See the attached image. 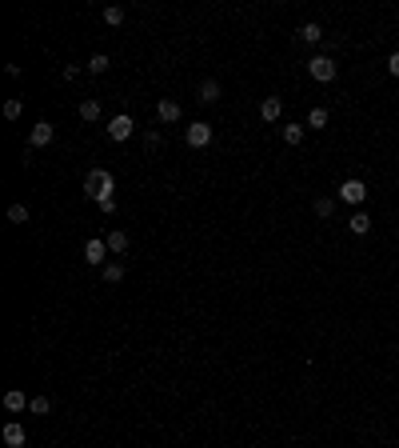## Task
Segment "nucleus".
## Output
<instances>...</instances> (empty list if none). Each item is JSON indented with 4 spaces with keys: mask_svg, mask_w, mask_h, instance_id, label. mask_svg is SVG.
<instances>
[{
    "mask_svg": "<svg viewBox=\"0 0 399 448\" xmlns=\"http://www.w3.org/2000/svg\"><path fill=\"white\" fill-rule=\"evenodd\" d=\"M20 112H24L20 101H4V121H20Z\"/></svg>",
    "mask_w": 399,
    "mask_h": 448,
    "instance_id": "5701e85b",
    "label": "nucleus"
},
{
    "mask_svg": "<svg viewBox=\"0 0 399 448\" xmlns=\"http://www.w3.org/2000/svg\"><path fill=\"white\" fill-rule=\"evenodd\" d=\"M296 36H299V41H304V44H319V41H323V36H328V32H323V24L308 21V24H299V29H296Z\"/></svg>",
    "mask_w": 399,
    "mask_h": 448,
    "instance_id": "9b49d317",
    "label": "nucleus"
},
{
    "mask_svg": "<svg viewBox=\"0 0 399 448\" xmlns=\"http://www.w3.org/2000/svg\"><path fill=\"white\" fill-rule=\"evenodd\" d=\"M144 144H148V153H152V148H160V144H164V136H160V133H148V136H144Z\"/></svg>",
    "mask_w": 399,
    "mask_h": 448,
    "instance_id": "bb28decb",
    "label": "nucleus"
},
{
    "mask_svg": "<svg viewBox=\"0 0 399 448\" xmlns=\"http://www.w3.org/2000/svg\"><path fill=\"white\" fill-rule=\"evenodd\" d=\"M279 136H284V144H288V148H299V144H304V136H308V124H284V128H279Z\"/></svg>",
    "mask_w": 399,
    "mask_h": 448,
    "instance_id": "1a4fd4ad",
    "label": "nucleus"
},
{
    "mask_svg": "<svg viewBox=\"0 0 399 448\" xmlns=\"http://www.w3.org/2000/svg\"><path fill=\"white\" fill-rule=\"evenodd\" d=\"M84 193H88V200L104 204V200H112V193H116V180H112V173H104V168H88V176H84Z\"/></svg>",
    "mask_w": 399,
    "mask_h": 448,
    "instance_id": "f257e3e1",
    "label": "nucleus"
},
{
    "mask_svg": "<svg viewBox=\"0 0 399 448\" xmlns=\"http://www.w3.org/2000/svg\"><path fill=\"white\" fill-rule=\"evenodd\" d=\"M259 116H264L268 124H276L279 116H284V101H279V96H264V104H259Z\"/></svg>",
    "mask_w": 399,
    "mask_h": 448,
    "instance_id": "f8f14e48",
    "label": "nucleus"
},
{
    "mask_svg": "<svg viewBox=\"0 0 399 448\" xmlns=\"http://www.w3.org/2000/svg\"><path fill=\"white\" fill-rule=\"evenodd\" d=\"M80 76V64H64V81H76Z\"/></svg>",
    "mask_w": 399,
    "mask_h": 448,
    "instance_id": "cd10ccee",
    "label": "nucleus"
},
{
    "mask_svg": "<svg viewBox=\"0 0 399 448\" xmlns=\"http://www.w3.org/2000/svg\"><path fill=\"white\" fill-rule=\"evenodd\" d=\"M104 256H108V245H104L100 236H92L88 245H84V260H88V265H104Z\"/></svg>",
    "mask_w": 399,
    "mask_h": 448,
    "instance_id": "9d476101",
    "label": "nucleus"
},
{
    "mask_svg": "<svg viewBox=\"0 0 399 448\" xmlns=\"http://www.w3.org/2000/svg\"><path fill=\"white\" fill-rule=\"evenodd\" d=\"M80 121H100V104L96 101H80Z\"/></svg>",
    "mask_w": 399,
    "mask_h": 448,
    "instance_id": "412c9836",
    "label": "nucleus"
},
{
    "mask_svg": "<svg viewBox=\"0 0 399 448\" xmlns=\"http://www.w3.org/2000/svg\"><path fill=\"white\" fill-rule=\"evenodd\" d=\"M304 68H308V76H311L316 84H336V76H339L336 56H328V52H316V56H311Z\"/></svg>",
    "mask_w": 399,
    "mask_h": 448,
    "instance_id": "f03ea898",
    "label": "nucleus"
},
{
    "mask_svg": "<svg viewBox=\"0 0 399 448\" xmlns=\"http://www.w3.org/2000/svg\"><path fill=\"white\" fill-rule=\"evenodd\" d=\"M132 133H136V124H132L128 112H120V116H112V121H108V136H112V141H128Z\"/></svg>",
    "mask_w": 399,
    "mask_h": 448,
    "instance_id": "20e7f679",
    "label": "nucleus"
},
{
    "mask_svg": "<svg viewBox=\"0 0 399 448\" xmlns=\"http://www.w3.org/2000/svg\"><path fill=\"white\" fill-rule=\"evenodd\" d=\"M200 101H204V104H216V101H219V84H216V81H204V84H200Z\"/></svg>",
    "mask_w": 399,
    "mask_h": 448,
    "instance_id": "6ab92c4d",
    "label": "nucleus"
},
{
    "mask_svg": "<svg viewBox=\"0 0 399 448\" xmlns=\"http://www.w3.org/2000/svg\"><path fill=\"white\" fill-rule=\"evenodd\" d=\"M311 213H316V220H331V216H336V196H316V200H311Z\"/></svg>",
    "mask_w": 399,
    "mask_h": 448,
    "instance_id": "ddd939ff",
    "label": "nucleus"
},
{
    "mask_svg": "<svg viewBox=\"0 0 399 448\" xmlns=\"http://www.w3.org/2000/svg\"><path fill=\"white\" fill-rule=\"evenodd\" d=\"M4 444H9V448H24V424L9 420V424H4Z\"/></svg>",
    "mask_w": 399,
    "mask_h": 448,
    "instance_id": "2eb2a0df",
    "label": "nucleus"
},
{
    "mask_svg": "<svg viewBox=\"0 0 399 448\" xmlns=\"http://www.w3.org/2000/svg\"><path fill=\"white\" fill-rule=\"evenodd\" d=\"M328 124H331V108H323V104L308 108V128H311V133H323Z\"/></svg>",
    "mask_w": 399,
    "mask_h": 448,
    "instance_id": "6e6552de",
    "label": "nucleus"
},
{
    "mask_svg": "<svg viewBox=\"0 0 399 448\" xmlns=\"http://www.w3.org/2000/svg\"><path fill=\"white\" fill-rule=\"evenodd\" d=\"M156 116H160L164 124L180 121V104H176V101H160V104H156Z\"/></svg>",
    "mask_w": 399,
    "mask_h": 448,
    "instance_id": "f3484780",
    "label": "nucleus"
},
{
    "mask_svg": "<svg viewBox=\"0 0 399 448\" xmlns=\"http://www.w3.org/2000/svg\"><path fill=\"white\" fill-rule=\"evenodd\" d=\"M104 280H108V285H120V280H124V265H120V260H108V265H104Z\"/></svg>",
    "mask_w": 399,
    "mask_h": 448,
    "instance_id": "a211bd4d",
    "label": "nucleus"
},
{
    "mask_svg": "<svg viewBox=\"0 0 399 448\" xmlns=\"http://www.w3.org/2000/svg\"><path fill=\"white\" fill-rule=\"evenodd\" d=\"M52 136H56V128L48 121H40V124H32L28 141H32V148H44V144H52Z\"/></svg>",
    "mask_w": 399,
    "mask_h": 448,
    "instance_id": "0eeeda50",
    "label": "nucleus"
},
{
    "mask_svg": "<svg viewBox=\"0 0 399 448\" xmlns=\"http://www.w3.org/2000/svg\"><path fill=\"white\" fill-rule=\"evenodd\" d=\"M104 21H108L112 29H116V24H124V9H116V4H112V9H104Z\"/></svg>",
    "mask_w": 399,
    "mask_h": 448,
    "instance_id": "a878e982",
    "label": "nucleus"
},
{
    "mask_svg": "<svg viewBox=\"0 0 399 448\" xmlns=\"http://www.w3.org/2000/svg\"><path fill=\"white\" fill-rule=\"evenodd\" d=\"M184 136H188L192 148H204V144L212 141V124L208 121H196V124H188V133H184Z\"/></svg>",
    "mask_w": 399,
    "mask_h": 448,
    "instance_id": "423d86ee",
    "label": "nucleus"
},
{
    "mask_svg": "<svg viewBox=\"0 0 399 448\" xmlns=\"http://www.w3.org/2000/svg\"><path fill=\"white\" fill-rule=\"evenodd\" d=\"M343 224H348V233H351V236H368V233H371V224H375V220H371V213H368V208H356V213H351Z\"/></svg>",
    "mask_w": 399,
    "mask_h": 448,
    "instance_id": "39448f33",
    "label": "nucleus"
},
{
    "mask_svg": "<svg viewBox=\"0 0 399 448\" xmlns=\"http://www.w3.org/2000/svg\"><path fill=\"white\" fill-rule=\"evenodd\" d=\"M368 196H371V188L359 176H348V180H339V188H336V200H343L348 208H363L368 204Z\"/></svg>",
    "mask_w": 399,
    "mask_h": 448,
    "instance_id": "7ed1b4c3",
    "label": "nucleus"
},
{
    "mask_svg": "<svg viewBox=\"0 0 399 448\" xmlns=\"http://www.w3.org/2000/svg\"><path fill=\"white\" fill-rule=\"evenodd\" d=\"M48 408H52V400H48V397H32L28 412H36V417H44V412H48Z\"/></svg>",
    "mask_w": 399,
    "mask_h": 448,
    "instance_id": "b1692460",
    "label": "nucleus"
},
{
    "mask_svg": "<svg viewBox=\"0 0 399 448\" xmlns=\"http://www.w3.org/2000/svg\"><path fill=\"white\" fill-rule=\"evenodd\" d=\"M32 400H24V392H20V388H12V392H4V408H9V412H24V408H28Z\"/></svg>",
    "mask_w": 399,
    "mask_h": 448,
    "instance_id": "dca6fc26",
    "label": "nucleus"
},
{
    "mask_svg": "<svg viewBox=\"0 0 399 448\" xmlns=\"http://www.w3.org/2000/svg\"><path fill=\"white\" fill-rule=\"evenodd\" d=\"M9 220H12V224H24V220H28V208H24V204H12V208H9Z\"/></svg>",
    "mask_w": 399,
    "mask_h": 448,
    "instance_id": "393cba45",
    "label": "nucleus"
},
{
    "mask_svg": "<svg viewBox=\"0 0 399 448\" xmlns=\"http://www.w3.org/2000/svg\"><path fill=\"white\" fill-rule=\"evenodd\" d=\"M383 68H388V76H391V81H399V49H395V52H388Z\"/></svg>",
    "mask_w": 399,
    "mask_h": 448,
    "instance_id": "4be33fe9",
    "label": "nucleus"
},
{
    "mask_svg": "<svg viewBox=\"0 0 399 448\" xmlns=\"http://www.w3.org/2000/svg\"><path fill=\"white\" fill-rule=\"evenodd\" d=\"M112 68V61L104 56V52H96V56H88V72L92 76H100V72H108Z\"/></svg>",
    "mask_w": 399,
    "mask_h": 448,
    "instance_id": "aec40b11",
    "label": "nucleus"
},
{
    "mask_svg": "<svg viewBox=\"0 0 399 448\" xmlns=\"http://www.w3.org/2000/svg\"><path fill=\"white\" fill-rule=\"evenodd\" d=\"M104 245H108V253H128V233H124V228H112L108 236H104Z\"/></svg>",
    "mask_w": 399,
    "mask_h": 448,
    "instance_id": "4468645a",
    "label": "nucleus"
}]
</instances>
